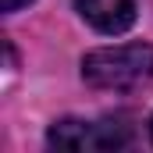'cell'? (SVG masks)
<instances>
[{
  "label": "cell",
  "instance_id": "6da1fadb",
  "mask_svg": "<svg viewBox=\"0 0 153 153\" xmlns=\"http://www.w3.org/2000/svg\"><path fill=\"white\" fill-rule=\"evenodd\" d=\"M82 78L93 89H139L153 78V46L146 43H125V46H103L82 57Z\"/></svg>",
  "mask_w": 153,
  "mask_h": 153
},
{
  "label": "cell",
  "instance_id": "7a4b0ae2",
  "mask_svg": "<svg viewBox=\"0 0 153 153\" xmlns=\"http://www.w3.org/2000/svg\"><path fill=\"white\" fill-rule=\"evenodd\" d=\"M50 146L57 150H121L132 143V128L125 121H57L50 128Z\"/></svg>",
  "mask_w": 153,
  "mask_h": 153
},
{
  "label": "cell",
  "instance_id": "3957f363",
  "mask_svg": "<svg viewBox=\"0 0 153 153\" xmlns=\"http://www.w3.org/2000/svg\"><path fill=\"white\" fill-rule=\"evenodd\" d=\"M75 7L96 32H107V36L132 29V22H135V4L132 0H75Z\"/></svg>",
  "mask_w": 153,
  "mask_h": 153
},
{
  "label": "cell",
  "instance_id": "277c9868",
  "mask_svg": "<svg viewBox=\"0 0 153 153\" xmlns=\"http://www.w3.org/2000/svg\"><path fill=\"white\" fill-rule=\"evenodd\" d=\"M25 4H29V0H0V7H4L7 14H11V11H18V7H25Z\"/></svg>",
  "mask_w": 153,
  "mask_h": 153
},
{
  "label": "cell",
  "instance_id": "5b68a950",
  "mask_svg": "<svg viewBox=\"0 0 153 153\" xmlns=\"http://www.w3.org/2000/svg\"><path fill=\"white\" fill-rule=\"evenodd\" d=\"M150 132H153V125H150Z\"/></svg>",
  "mask_w": 153,
  "mask_h": 153
}]
</instances>
